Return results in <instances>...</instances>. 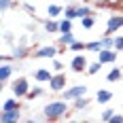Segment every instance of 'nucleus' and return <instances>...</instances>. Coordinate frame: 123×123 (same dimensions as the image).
I'll return each mask as SVG.
<instances>
[{
  "mask_svg": "<svg viewBox=\"0 0 123 123\" xmlns=\"http://www.w3.org/2000/svg\"><path fill=\"white\" fill-rule=\"evenodd\" d=\"M60 15H64V6L62 4H55V2L53 4H47V17H55L57 19Z\"/></svg>",
  "mask_w": 123,
  "mask_h": 123,
  "instance_id": "412c9836",
  "label": "nucleus"
},
{
  "mask_svg": "<svg viewBox=\"0 0 123 123\" xmlns=\"http://www.w3.org/2000/svg\"><path fill=\"white\" fill-rule=\"evenodd\" d=\"M115 49L119 53L123 51V34H115Z\"/></svg>",
  "mask_w": 123,
  "mask_h": 123,
  "instance_id": "7c9ffc66",
  "label": "nucleus"
},
{
  "mask_svg": "<svg viewBox=\"0 0 123 123\" xmlns=\"http://www.w3.org/2000/svg\"><path fill=\"white\" fill-rule=\"evenodd\" d=\"M43 30H45L47 34H57V32H60V21H57L55 17H47V19L43 21Z\"/></svg>",
  "mask_w": 123,
  "mask_h": 123,
  "instance_id": "ddd939ff",
  "label": "nucleus"
},
{
  "mask_svg": "<svg viewBox=\"0 0 123 123\" xmlns=\"http://www.w3.org/2000/svg\"><path fill=\"white\" fill-rule=\"evenodd\" d=\"M45 93H47V91H45V87H40V85H34L32 89H30V91H28L25 100H30V102H32V100H36V98H43Z\"/></svg>",
  "mask_w": 123,
  "mask_h": 123,
  "instance_id": "aec40b11",
  "label": "nucleus"
},
{
  "mask_svg": "<svg viewBox=\"0 0 123 123\" xmlns=\"http://www.w3.org/2000/svg\"><path fill=\"white\" fill-rule=\"evenodd\" d=\"M60 53V47L55 45H40L32 51V60H53Z\"/></svg>",
  "mask_w": 123,
  "mask_h": 123,
  "instance_id": "7ed1b4c3",
  "label": "nucleus"
},
{
  "mask_svg": "<svg viewBox=\"0 0 123 123\" xmlns=\"http://www.w3.org/2000/svg\"><path fill=\"white\" fill-rule=\"evenodd\" d=\"M79 21H81V28H83V30H91V28L96 25V15H87V17L79 19Z\"/></svg>",
  "mask_w": 123,
  "mask_h": 123,
  "instance_id": "393cba45",
  "label": "nucleus"
},
{
  "mask_svg": "<svg viewBox=\"0 0 123 123\" xmlns=\"http://www.w3.org/2000/svg\"><path fill=\"white\" fill-rule=\"evenodd\" d=\"M102 66H104V64H102V62L100 60H96V62H91V64H89V66H87V76H96V74L100 72V70H102Z\"/></svg>",
  "mask_w": 123,
  "mask_h": 123,
  "instance_id": "4be33fe9",
  "label": "nucleus"
},
{
  "mask_svg": "<svg viewBox=\"0 0 123 123\" xmlns=\"http://www.w3.org/2000/svg\"><path fill=\"white\" fill-rule=\"evenodd\" d=\"M104 49V43H102V38H96V40H89L87 43V51H91V53H98V51Z\"/></svg>",
  "mask_w": 123,
  "mask_h": 123,
  "instance_id": "5701e85b",
  "label": "nucleus"
},
{
  "mask_svg": "<svg viewBox=\"0 0 123 123\" xmlns=\"http://www.w3.org/2000/svg\"><path fill=\"white\" fill-rule=\"evenodd\" d=\"M62 17H68V19H72V21H74V19H79V17H76V4H66Z\"/></svg>",
  "mask_w": 123,
  "mask_h": 123,
  "instance_id": "a878e982",
  "label": "nucleus"
},
{
  "mask_svg": "<svg viewBox=\"0 0 123 123\" xmlns=\"http://www.w3.org/2000/svg\"><path fill=\"white\" fill-rule=\"evenodd\" d=\"M30 89H32V87H30V81H28V76H17V79H13V83H11V91H13V96H17V98H25Z\"/></svg>",
  "mask_w": 123,
  "mask_h": 123,
  "instance_id": "20e7f679",
  "label": "nucleus"
},
{
  "mask_svg": "<svg viewBox=\"0 0 123 123\" xmlns=\"http://www.w3.org/2000/svg\"><path fill=\"white\" fill-rule=\"evenodd\" d=\"M87 15H96V11H93V4H89V2H81V4H76V17L79 19H83V17H87Z\"/></svg>",
  "mask_w": 123,
  "mask_h": 123,
  "instance_id": "f8f14e48",
  "label": "nucleus"
},
{
  "mask_svg": "<svg viewBox=\"0 0 123 123\" xmlns=\"http://www.w3.org/2000/svg\"><path fill=\"white\" fill-rule=\"evenodd\" d=\"M106 81L108 83H119V81H123V68L121 66H112L111 72L106 74Z\"/></svg>",
  "mask_w": 123,
  "mask_h": 123,
  "instance_id": "f3484780",
  "label": "nucleus"
},
{
  "mask_svg": "<svg viewBox=\"0 0 123 123\" xmlns=\"http://www.w3.org/2000/svg\"><path fill=\"white\" fill-rule=\"evenodd\" d=\"M87 66H89V62H87L85 55L83 53H74V57L70 60V70L76 74H83V72H87Z\"/></svg>",
  "mask_w": 123,
  "mask_h": 123,
  "instance_id": "1a4fd4ad",
  "label": "nucleus"
},
{
  "mask_svg": "<svg viewBox=\"0 0 123 123\" xmlns=\"http://www.w3.org/2000/svg\"><path fill=\"white\" fill-rule=\"evenodd\" d=\"M121 15H123V13H121Z\"/></svg>",
  "mask_w": 123,
  "mask_h": 123,
  "instance_id": "f704fd0d",
  "label": "nucleus"
},
{
  "mask_svg": "<svg viewBox=\"0 0 123 123\" xmlns=\"http://www.w3.org/2000/svg\"><path fill=\"white\" fill-rule=\"evenodd\" d=\"M30 55H32V47L28 45V38L21 36V38H19V43L13 47L11 57H13V62H21V60H28Z\"/></svg>",
  "mask_w": 123,
  "mask_h": 123,
  "instance_id": "f03ea898",
  "label": "nucleus"
},
{
  "mask_svg": "<svg viewBox=\"0 0 123 123\" xmlns=\"http://www.w3.org/2000/svg\"><path fill=\"white\" fill-rule=\"evenodd\" d=\"M121 28H123V15H121V13H112L111 17H108V21H106V30H104V34L115 36Z\"/></svg>",
  "mask_w": 123,
  "mask_h": 123,
  "instance_id": "0eeeda50",
  "label": "nucleus"
},
{
  "mask_svg": "<svg viewBox=\"0 0 123 123\" xmlns=\"http://www.w3.org/2000/svg\"><path fill=\"white\" fill-rule=\"evenodd\" d=\"M112 100V91L111 89H98V93H96V102L98 104H108Z\"/></svg>",
  "mask_w": 123,
  "mask_h": 123,
  "instance_id": "6ab92c4d",
  "label": "nucleus"
},
{
  "mask_svg": "<svg viewBox=\"0 0 123 123\" xmlns=\"http://www.w3.org/2000/svg\"><path fill=\"white\" fill-rule=\"evenodd\" d=\"M13 6H17L15 0H0V9H2V13H6L9 9H13Z\"/></svg>",
  "mask_w": 123,
  "mask_h": 123,
  "instance_id": "c85d7f7f",
  "label": "nucleus"
},
{
  "mask_svg": "<svg viewBox=\"0 0 123 123\" xmlns=\"http://www.w3.org/2000/svg\"><path fill=\"white\" fill-rule=\"evenodd\" d=\"M115 112H117L115 108H104V111H102V115H100V119H102V121H106V123H108V121L112 119V117H115Z\"/></svg>",
  "mask_w": 123,
  "mask_h": 123,
  "instance_id": "cd10ccee",
  "label": "nucleus"
},
{
  "mask_svg": "<svg viewBox=\"0 0 123 123\" xmlns=\"http://www.w3.org/2000/svg\"><path fill=\"white\" fill-rule=\"evenodd\" d=\"M108 123H123V115H117V112H115V117H112Z\"/></svg>",
  "mask_w": 123,
  "mask_h": 123,
  "instance_id": "473e14b6",
  "label": "nucleus"
},
{
  "mask_svg": "<svg viewBox=\"0 0 123 123\" xmlns=\"http://www.w3.org/2000/svg\"><path fill=\"white\" fill-rule=\"evenodd\" d=\"M117 55H119L117 49H102V51H98V60L102 62V64H115V62H117Z\"/></svg>",
  "mask_w": 123,
  "mask_h": 123,
  "instance_id": "9b49d317",
  "label": "nucleus"
},
{
  "mask_svg": "<svg viewBox=\"0 0 123 123\" xmlns=\"http://www.w3.org/2000/svg\"><path fill=\"white\" fill-rule=\"evenodd\" d=\"M47 85H49V93H62L66 89V85H68L66 72H53V76H51V81Z\"/></svg>",
  "mask_w": 123,
  "mask_h": 123,
  "instance_id": "39448f33",
  "label": "nucleus"
},
{
  "mask_svg": "<svg viewBox=\"0 0 123 123\" xmlns=\"http://www.w3.org/2000/svg\"><path fill=\"white\" fill-rule=\"evenodd\" d=\"M70 104H72V111L74 112H81V111H87V108L91 106V98L83 96V98H76L74 102H70Z\"/></svg>",
  "mask_w": 123,
  "mask_h": 123,
  "instance_id": "2eb2a0df",
  "label": "nucleus"
},
{
  "mask_svg": "<svg viewBox=\"0 0 123 123\" xmlns=\"http://www.w3.org/2000/svg\"><path fill=\"white\" fill-rule=\"evenodd\" d=\"M74 40H76V36H74L72 32H64L60 38H57V45H60V51H66L70 45H72Z\"/></svg>",
  "mask_w": 123,
  "mask_h": 123,
  "instance_id": "dca6fc26",
  "label": "nucleus"
},
{
  "mask_svg": "<svg viewBox=\"0 0 123 123\" xmlns=\"http://www.w3.org/2000/svg\"><path fill=\"white\" fill-rule=\"evenodd\" d=\"M70 111H72V104L68 100H51L49 104L43 106V117H45V121H62L70 115Z\"/></svg>",
  "mask_w": 123,
  "mask_h": 123,
  "instance_id": "f257e3e1",
  "label": "nucleus"
},
{
  "mask_svg": "<svg viewBox=\"0 0 123 123\" xmlns=\"http://www.w3.org/2000/svg\"><path fill=\"white\" fill-rule=\"evenodd\" d=\"M117 6H123V0H108V9H117Z\"/></svg>",
  "mask_w": 123,
  "mask_h": 123,
  "instance_id": "2f4dec72",
  "label": "nucleus"
},
{
  "mask_svg": "<svg viewBox=\"0 0 123 123\" xmlns=\"http://www.w3.org/2000/svg\"><path fill=\"white\" fill-rule=\"evenodd\" d=\"M19 121H21V108L0 112V123H19Z\"/></svg>",
  "mask_w": 123,
  "mask_h": 123,
  "instance_id": "9d476101",
  "label": "nucleus"
},
{
  "mask_svg": "<svg viewBox=\"0 0 123 123\" xmlns=\"http://www.w3.org/2000/svg\"><path fill=\"white\" fill-rule=\"evenodd\" d=\"M64 32H72V19H68V17H64L60 21V34Z\"/></svg>",
  "mask_w": 123,
  "mask_h": 123,
  "instance_id": "bb28decb",
  "label": "nucleus"
},
{
  "mask_svg": "<svg viewBox=\"0 0 123 123\" xmlns=\"http://www.w3.org/2000/svg\"><path fill=\"white\" fill-rule=\"evenodd\" d=\"M68 51H72V53H85L87 51V43H83V40H74L72 45L68 47Z\"/></svg>",
  "mask_w": 123,
  "mask_h": 123,
  "instance_id": "b1692460",
  "label": "nucleus"
},
{
  "mask_svg": "<svg viewBox=\"0 0 123 123\" xmlns=\"http://www.w3.org/2000/svg\"><path fill=\"white\" fill-rule=\"evenodd\" d=\"M51 70H53V72H62V70H64V62L53 57V60H51Z\"/></svg>",
  "mask_w": 123,
  "mask_h": 123,
  "instance_id": "c756f323",
  "label": "nucleus"
},
{
  "mask_svg": "<svg viewBox=\"0 0 123 123\" xmlns=\"http://www.w3.org/2000/svg\"><path fill=\"white\" fill-rule=\"evenodd\" d=\"M15 108H21V98L13 96V98H6L2 102V111H15Z\"/></svg>",
  "mask_w": 123,
  "mask_h": 123,
  "instance_id": "a211bd4d",
  "label": "nucleus"
},
{
  "mask_svg": "<svg viewBox=\"0 0 123 123\" xmlns=\"http://www.w3.org/2000/svg\"><path fill=\"white\" fill-rule=\"evenodd\" d=\"M51 76H53V70H49V68H38V70H34V81L36 83H49Z\"/></svg>",
  "mask_w": 123,
  "mask_h": 123,
  "instance_id": "4468645a",
  "label": "nucleus"
},
{
  "mask_svg": "<svg viewBox=\"0 0 123 123\" xmlns=\"http://www.w3.org/2000/svg\"><path fill=\"white\" fill-rule=\"evenodd\" d=\"M121 68H123V66H121Z\"/></svg>",
  "mask_w": 123,
  "mask_h": 123,
  "instance_id": "72a5a7b5",
  "label": "nucleus"
},
{
  "mask_svg": "<svg viewBox=\"0 0 123 123\" xmlns=\"http://www.w3.org/2000/svg\"><path fill=\"white\" fill-rule=\"evenodd\" d=\"M15 72H17V64L15 62H2V66H0V85L4 87L13 79Z\"/></svg>",
  "mask_w": 123,
  "mask_h": 123,
  "instance_id": "6e6552de",
  "label": "nucleus"
},
{
  "mask_svg": "<svg viewBox=\"0 0 123 123\" xmlns=\"http://www.w3.org/2000/svg\"><path fill=\"white\" fill-rule=\"evenodd\" d=\"M87 91H89V87H87V85H72V87H66V89L62 91V98L68 100V102H74L76 98L87 96Z\"/></svg>",
  "mask_w": 123,
  "mask_h": 123,
  "instance_id": "423d86ee",
  "label": "nucleus"
}]
</instances>
